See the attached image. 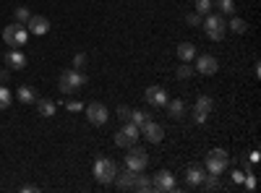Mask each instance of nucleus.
<instances>
[{"label": "nucleus", "mask_w": 261, "mask_h": 193, "mask_svg": "<svg viewBox=\"0 0 261 193\" xmlns=\"http://www.w3.org/2000/svg\"><path fill=\"white\" fill-rule=\"evenodd\" d=\"M86 84V76L81 73V71H76V68H65L63 73H60V78H58V89L63 92V94H76L81 87Z\"/></svg>", "instance_id": "nucleus-1"}, {"label": "nucleus", "mask_w": 261, "mask_h": 193, "mask_svg": "<svg viewBox=\"0 0 261 193\" xmlns=\"http://www.w3.org/2000/svg\"><path fill=\"white\" fill-rule=\"evenodd\" d=\"M225 32H227L225 16H220V13H206V18H204V34H206L212 42H222V39H225Z\"/></svg>", "instance_id": "nucleus-2"}, {"label": "nucleus", "mask_w": 261, "mask_h": 193, "mask_svg": "<svg viewBox=\"0 0 261 193\" xmlns=\"http://www.w3.org/2000/svg\"><path fill=\"white\" fill-rule=\"evenodd\" d=\"M27 39H29V29L24 24H16V21H13V24H8L3 29V42H6L8 47H16L18 50V47L27 45Z\"/></svg>", "instance_id": "nucleus-3"}, {"label": "nucleus", "mask_w": 261, "mask_h": 193, "mask_svg": "<svg viewBox=\"0 0 261 193\" xmlns=\"http://www.w3.org/2000/svg\"><path fill=\"white\" fill-rule=\"evenodd\" d=\"M227 164H230V157H227L225 149H212L206 154V162H204L206 173H212V175H222L227 170Z\"/></svg>", "instance_id": "nucleus-4"}, {"label": "nucleus", "mask_w": 261, "mask_h": 193, "mask_svg": "<svg viewBox=\"0 0 261 193\" xmlns=\"http://www.w3.org/2000/svg\"><path fill=\"white\" fill-rule=\"evenodd\" d=\"M115 175H118V164H115L113 159L102 157V159H97V162H94V178H97V183L110 185V183L115 180Z\"/></svg>", "instance_id": "nucleus-5"}, {"label": "nucleus", "mask_w": 261, "mask_h": 193, "mask_svg": "<svg viewBox=\"0 0 261 193\" xmlns=\"http://www.w3.org/2000/svg\"><path fill=\"white\" fill-rule=\"evenodd\" d=\"M139 136H141L139 125L130 123V120H125V125H120V131L115 133V144H118L120 149H128V146H134V144L139 141Z\"/></svg>", "instance_id": "nucleus-6"}, {"label": "nucleus", "mask_w": 261, "mask_h": 193, "mask_svg": "<svg viewBox=\"0 0 261 193\" xmlns=\"http://www.w3.org/2000/svg\"><path fill=\"white\" fill-rule=\"evenodd\" d=\"M146 164H149V154H146V149H139L136 144H134V146H128V154H125V167L136 170V173H144Z\"/></svg>", "instance_id": "nucleus-7"}, {"label": "nucleus", "mask_w": 261, "mask_h": 193, "mask_svg": "<svg viewBox=\"0 0 261 193\" xmlns=\"http://www.w3.org/2000/svg\"><path fill=\"white\" fill-rule=\"evenodd\" d=\"M151 190L157 193H170V190H178V183H175V175L170 173V170H160L151 180Z\"/></svg>", "instance_id": "nucleus-8"}, {"label": "nucleus", "mask_w": 261, "mask_h": 193, "mask_svg": "<svg viewBox=\"0 0 261 193\" xmlns=\"http://www.w3.org/2000/svg\"><path fill=\"white\" fill-rule=\"evenodd\" d=\"M86 118H89L92 125H105L110 120V110L102 102H92V104H86Z\"/></svg>", "instance_id": "nucleus-9"}, {"label": "nucleus", "mask_w": 261, "mask_h": 193, "mask_svg": "<svg viewBox=\"0 0 261 193\" xmlns=\"http://www.w3.org/2000/svg\"><path fill=\"white\" fill-rule=\"evenodd\" d=\"M139 131H141V136H144L149 144H162V139H165V128H162L160 123H154V120H146Z\"/></svg>", "instance_id": "nucleus-10"}, {"label": "nucleus", "mask_w": 261, "mask_h": 193, "mask_svg": "<svg viewBox=\"0 0 261 193\" xmlns=\"http://www.w3.org/2000/svg\"><path fill=\"white\" fill-rule=\"evenodd\" d=\"M201 76H214L217 71H220V63H217L214 55H196V68Z\"/></svg>", "instance_id": "nucleus-11"}, {"label": "nucleus", "mask_w": 261, "mask_h": 193, "mask_svg": "<svg viewBox=\"0 0 261 193\" xmlns=\"http://www.w3.org/2000/svg\"><path fill=\"white\" fill-rule=\"evenodd\" d=\"M212 107H214L212 97L201 94L199 99H196V104H193V120H196V123H206V118H209V113H212Z\"/></svg>", "instance_id": "nucleus-12"}, {"label": "nucleus", "mask_w": 261, "mask_h": 193, "mask_svg": "<svg viewBox=\"0 0 261 193\" xmlns=\"http://www.w3.org/2000/svg\"><path fill=\"white\" fill-rule=\"evenodd\" d=\"M204 178H206V167H204V164H188V167H186V183H188L191 188L201 185Z\"/></svg>", "instance_id": "nucleus-13"}, {"label": "nucleus", "mask_w": 261, "mask_h": 193, "mask_svg": "<svg viewBox=\"0 0 261 193\" xmlns=\"http://www.w3.org/2000/svg\"><path fill=\"white\" fill-rule=\"evenodd\" d=\"M27 29H29V34H37V37H42V34H47L50 32V21L45 18V16H29V21H27Z\"/></svg>", "instance_id": "nucleus-14"}, {"label": "nucleus", "mask_w": 261, "mask_h": 193, "mask_svg": "<svg viewBox=\"0 0 261 193\" xmlns=\"http://www.w3.org/2000/svg\"><path fill=\"white\" fill-rule=\"evenodd\" d=\"M6 66H8L11 71H24V68H27V55L21 52V50H16V47H11V50L6 52Z\"/></svg>", "instance_id": "nucleus-15"}, {"label": "nucleus", "mask_w": 261, "mask_h": 193, "mask_svg": "<svg viewBox=\"0 0 261 193\" xmlns=\"http://www.w3.org/2000/svg\"><path fill=\"white\" fill-rule=\"evenodd\" d=\"M144 97H146V102L151 104V107H165L167 104V92L162 89V87H149L146 92H144Z\"/></svg>", "instance_id": "nucleus-16"}, {"label": "nucleus", "mask_w": 261, "mask_h": 193, "mask_svg": "<svg viewBox=\"0 0 261 193\" xmlns=\"http://www.w3.org/2000/svg\"><path fill=\"white\" fill-rule=\"evenodd\" d=\"M136 170H130V167H125V170H120V173L115 175V185L120 188V190H130V188H134V180H136Z\"/></svg>", "instance_id": "nucleus-17"}, {"label": "nucleus", "mask_w": 261, "mask_h": 193, "mask_svg": "<svg viewBox=\"0 0 261 193\" xmlns=\"http://www.w3.org/2000/svg\"><path fill=\"white\" fill-rule=\"evenodd\" d=\"M165 110H167V115L170 118H183L186 115V102L183 99H167V104H165Z\"/></svg>", "instance_id": "nucleus-18"}, {"label": "nucleus", "mask_w": 261, "mask_h": 193, "mask_svg": "<svg viewBox=\"0 0 261 193\" xmlns=\"http://www.w3.org/2000/svg\"><path fill=\"white\" fill-rule=\"evenodd\" d=\"M37 113H39L42 118H53V115L58 113V107H55L53 99H37Z\"/></svg>", "instance_id": "nucleus-19"}, {"label": "nucleus", "mask_w": 261, "mask_h": 193, "mask_svg": "<svg viewBox=\"0 0 261 193\" xmlns=\"http://www.w3.org/2000/svg\"><path fill=\"white\" fill-rule=\"evenodd\" d=\"M16 97H18V102H24V104H34L37 102V92L32 87H18L16 89Z\"/></svg>", "instance_id": "nucleus-20"}, {"label": "nucleus", "mask_w": 261, "mask_h": 193, "mask_svg": "<svg viewBox=\"0 0 261 193\" xmlns=\"http://www.w3.org/2000/svg\"><path fill=\"white\" fill-rule=\"evenodd\" d=\"M178 58H180V63L193 60L196 58V47L191 45V42H180V45H178Z\"/></svg>", "instance_id": "nucleus-21"}, {"label": "nucleus", "mask_w": 261, "mask_h": 193, "mask_svg": "<svg viewBox=\"0 0 261 193\" xmlns=\"http://www.w3.org/2000/svg\"><path fill=\"white\" fill-rule=\"evenodd\" d=\"M227 29H230V32H235V34H246V32H248V24H246V18L232 16V18L227 21Z\"/></svg>", "instance_id": "nucleus-22"}, {"label": "nucleus", "mask_w": 261, "mask_h": 193, "mask_svg": "<svg viewBox=\"0 0 261 193\" xmlns=\"http://www.w3.org/2000/svg\"><path fill=\"white\" fill-rule=\"evenodd\" d=\"M130 190H139V193H146V190H151V180L144 175V173H139L136 175V180H134V188Z\"/></svg>", "instance_id": "nucleus-23"}, {"label": "nucleus", "mask_w": 261, "mask_h": 193, "mask_svg": "<svg viewBox=\"0 0 261 193\" xmlns=\"http://www.w3.org/2000/svg\"><path fill=\"white\" fill-rule=\"evenodd\" d=\"M29 16H32V11H29V8H24V6L13 8V21H16V24H24V26H27Z\"/></svg>", "instance_id": "nucleus-24"}, {"label": "nucleus", "mask_w": 261, "mask_h": 193, "mask_svg": "<svg viewBox=\"0 0 261 193\" xmlns=\"http://www.w3.org/2000/svg\"><path fill=\"white\" fill-rule=\"evenodd\" d=\"M13 102V92L8 87H0V110H8Z\"/></svg>", "instance_id": "nucleus-25"}, {"label": "nucleus", "mask_w": 261, "mask_h": 193, "mask_svg": "<svg viewBox=\"0 0 261 193\" xmlns=\"http://www.w3.org/2000/svg\"><path fill=\"white\" fill-rule=\"evenodd\" d=\"M206 190H220L222 188V183H220V175H212V173H206V178H204V183H201Z\"/></svg>", "instance_id": "nucleus-26"}, {"label": "nucleus", "mask_w": 261, "mask_h": 193, "mask_svg": "<svg viewBox=\"0 0 261 193\" xmlns=\"http://www.w3.org/2000/svg\"><path fill=\"white\" fill-rule=\"evenodd\" d=\"M149 120V113H141V110H130V123H136L139 128Z\"/></svg>", "instance_id": "nucleus-27"}, {"label": "nucleus", "mask_w": 261, "mask_h": 193, "mask_svg": "<svg viewBox=\"0 0 261 193\" xmlns=\"http://www.w3.org/2000/svg\"><path fill=\"white\" fill-rule=\"evenodd\" d=\"M196 13H199V16L212 13V0H196Z\"/></svg>", "instance_id": "nucleus-28"}, {"label": "nucleus", "mask_w": 261, "mask_h": 193, "mask_svg": "<svg viewBox=\"0 0 261 193\" xmlns=\"http://www.w3.org/2000/svg\"><path fill=\"white\" fill-rule=\"evenodd\" d=\"M180 81H186V78H191L193 76V68L188 66V63H180V68H178V73H175Z\"/></svg>", "instance_id": "nucleus-29"}, {"label": "nucleus", "mask_w": 261, "mask_h": 193, "mask_svg": "<svg viewBox=\"0 0 261 193\" xmlns=\"http://www.w3.org/2000/svg\"><path fill=\"white\" fill-rule=\"evenodd\" d=\"M73 68H76V71H84V68H86V55H84V52H76V55H73Z\"/></svg>", "instance_id": "nucleus-30"}, {"label": "nucleus", "mask_w": 261, "mask_h": 193, "mask_svg": "<svg viewBox=\"0 0 261 193\" xmlns=\"http://www.w3.org/2000/svg\"><path fill=\"white\" fill-rule=\"evenodd\" d=\"M217 8H220L222 13H232L235 11V3H232V0H217Z\"/></svg>", "instance_id": "nucleus-31"}, {"label": "nucleus", "mask_w": 261, "mask_h": 193, "mask_svg": "<svg viewBox=\"0 0 261 193\" xmlns=\"http://www.w3.org/2000/svg\"><path fill=\"white\" fill-rule=\"evenodd\" d=\"M118 118H120V120H130V107H128V104H120V107H118Z\"/></svg>", "instance_id": "nucleus-32"}, {"label": "nucleus", "mask_w": 261, "mask_h": 193, "mask_svg": "<svg viewBox=\"0 0 261 193\" xmlns=\"http://www.w3.org/2000/svg\"><path fill=\"white\" fill-rule=\"evenodd\" d=\"M243 183H246V188H248V190H256V178H253V173H246Z\"/></svg>", "instance_id": "nucleus-33"}, {"label": "nucleus", "mask_w": 261, "mask_h": 193, "mask_svg": "<svg viewBox=\"0 0 261 193\" xmlns=\"http://www.w3.org/2000/svg\"><path fill=\"white\" fill-rule=\"evenodd\" d=\"M186 21H188L191 26H199V24H201V16H199V13H188V16H186Z\"/></svg>", "instance_id": "nucleus-34"}, {"label": "nucleus", "mask_w": 261, "mask_h": 193, "mask_svg": "<svg viewBox=\"0 0 261 193\" xmlns=\"http://www.w3.org/2000/svg\"><path fill=\"white\" fill-rule=\"evenodd\" d=\"M243 178H246V175H243V173H238V170L232 173V180H235V183H243Z\"/></svg>", "instance_id": "nucleus-35"}, {"label": "nucleus", "mask_w": 261, "mask_h": 193, "mask_svg": "<svg viewBox=\"0 0 261 193\" xmlns=\"http://www.w3.org/2000/svg\"><path fill=\"white\" fill-rule=\"evenodd\" d=\"M8 78H11V68H8V71H0V81H3V84H6Z\"/></svg>", "instance_id": "nucleus-36"}, {"label": "nucleus", "mask_w": 261, "mask_h": 193, "mask_svg": "<svg viewBox=\"0 0 261 193\" xmlns=\"http://www.w3.org/2000/svg\"><path fill=\"white\" fill-rule=\"evenodd\" d=\"M68 110H73V113H76V110H81V104H79V102H73V99H71V102H68Z\"/></svg>", "instance_id": "nucleus-37"}, {"label": "nucleus", "mask_w": 261, "mask_h": 193, "mask_svg": "<svg viewBox=\"0 0 261 193\" xmlns=\"http://www.w3.org/2000/svg\"><path fill=\"white\" fill-rule=\"evenodd\" d=\"M21 190H24V193H34V190H37V185H24Z\"/></svg>", "instance_id": "nucleus-38"}]
</instances>
